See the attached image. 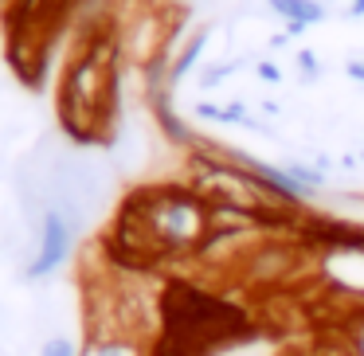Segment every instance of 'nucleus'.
I'll return each instance as SVG.
<instances>
[{
	"label": "nucleus",
	"mask_w": 364,
	"mask_h": 356,
	"mask_svg": "<svg viewBox=\"0 0 364 356\" xmlns=\"http://www.w3.org/2000/svg\"><path fill=\"white\" fill-rule=\"evenodd\" d=\"M118 24L110 16L87 20L82 48L75 51L59 82V126L71 141H110L114 106H118Z\"/></svg>",
	"instance_id": "nucleus-1"
},
{
	"label": "nucleus",
	"mask_w": 364,
	"mask_h": 356,
	"mask_svg": "<svg viewBox=\"0 0 364 356\" xmlns=\"http://www.w3.org/2000/svg\"><path fill=\"white\" fill-rule=\"evenodd\" d=\"M129 200L145 215L165 259L200 254V247L212 235V204L192 184H149V188H134Z\"/></svg>",
	"instance_id": "nucleus-2"
},
{
	"label": "nucleus",
	"mask_w": 364,
	"mask_h": 356,
	"mask_svg": "<svg viewBox=\"0 0 364 356\" xmlns=\"http://www.w3.org/2000/svg\"><path fill=\"white\" fill-rule=\"evenodd\" d=\"M71 251H75V223H71V215H67L63 207H48L43 220H40V251H36V259L24 266V278L28 282H43V278H51L67 259H71Z\"/></svg>",
	"instance_id": "nucleus-3"
},
{
	"label": "nucleus",
	"mask_w": 364,
	"mask_h": 356,
	"mask_svg": "<svg viewBox=\"0 0 364 356\" xmlns=\"http://www.w3.org/2000/svg\"><path fill=\"white\" fill-rule=\"evenodd\" d=\"M149 98V110L153 118H157V129L168 137L173 145H181V149H192V145L200 141L196 129H188V122L181 118V114L173 110V90H157V95H145Z\"/></svg>",
	"instance_id": "nucleus-4"
},
{
	"label": "nucleus",
	"mask_w": 364,
	"mask_h": 356,
	"mask_svg": "<svg viewBox=\"0 0 364 356\" xmlns=\"http://www.w3.org/2000/svg\"><path fill=\"white\" fill-rule=\"evenodd\" d=\"M208 40H212V28H196V32L184 40V48L173 55V67H168V87L184 82L192 71H196L200 59H204V51H208Z\"/></svg>",
	"instance_id": "nucleus-5"
},
{
	"label": "nucleus",
	"mask_w": 364,
	"mask_h": 356,
	"mask_svg": "<svg viewBox=\"0 0 364 356\" xmlns=\"http://www.w3.org/2000/svg\"><path fill=\"white\" fill-rule=\"evenodd\" d=\"M267 4L274 16H282L286 24H298V28H314L329 16V9L321 0H267Z\"/></svg>",
	"instance_id": "nucleus-6"
},
{
	"label": "nucleus",
	"mask_w": 364,
	"mask_h": 356,
	"mask_svg": "<svg viewBox=\"0 0 364 356\" xmlns=\"http://www.w3.org/2000/svg\"><path fill=\"white\" fill-rule=\"evenodd\" d=\"M196 118L204 122H220V126H247V129H262L259 122L247 114L243 102H228V106H215V102H196Z\"/></svg>",
	"instance_id": "nucleus-7"
},
{
	"label": "nucleus",
	"mask_w": 364,
	"mask_h": 356,
	"mask_svg": "<svg viewBox=\"0 0 364 356\" xmlns=\"http://www.w3.org/2000/svg\"><path fill=\"white\" fill-rule=\"evenodd\" d=\"M82 356H145L137 337H87Z\"/></svg>",
	"instance_id": "nucleus-8"
},
{
	"label": "nucleus",
	"mask_w": 364,
	"mask_h": 356,
	"mask_svg": "<svg viewBox=\"0 0 364 356\" xmlns=\"http://www.w3.org/2000/svg\"><path fill=\"white\" fill-rule=\"evenodd\" d=\"M40 356H82V345L75 337H67V333H51L40 345Z\"/></svg>",
	"instance_id": "nucleus-9"
},
{
	"label": "nucleus",
	"mask_w": 364,
	"mask_h": 356,
	"mask_svg": "<svg viewBox=\"0 0 364 356\" xmlns=\"http://www.w3.org/2000/svg\"><path fill=\"white\" fill-rule=\"evenodd\" d=\"M345 348L348 356H364V309L345 321Z\"/></svg>",
	"instance_id": "nucleus-10"
},
{
	"label": "nucleus",
	"mask_w": 364,
	"mask_h": 356,
	"mask_svg": "<svg viewBox=\"0 0 364 356\" xmlns=\"http://www.w3.org/2000/svg\"><path fill=\"white\" fill-rule=\"evenodd\" d=\"M294 63H298V71H301L306 82H314L317 75H321V59H317V51H309V48H301L298 55H294Z\"/></svg>",
	"instance_id": "nucleus-11"
},
{
	"label": "nucleus",
	"mask_w": 364,
	"mask_h": 356,
	"mask_svg": "<svg viewBox=\"0 0 364 356\" xmlns=\"http://www.w3.org/2000/svg\"><path fill=\"white\" fill-rule=\"evenodd\" d=\"M235 71H239V63H215L212 71H204V75H200V87H204V90H215L223 79H231Z\"/></svg>",
	"instance_id": "nucleus-12"
},
{
	"label": "nucleus",
	"mask_w": 364,
	"mask_h": 356,
	"mask_svg": "<svg viewBox=\"0 0 364 356\" xmlns=\"http://www.w3.org/2000/svg\"><path fill=\"white\" fill-rule=\"evenodd\" d=\"M255 75H259L262 82H282V71H278V63H270V59H262V63L255 67Z\"/></svg>",
	"instance_id": "nucleus-13"
},
{
	"label": "nucleus",
	"mask_w": 364,
	"mask_h": 356,
	"mask_svg": "<svg viewBox=\"0 0 364 356\" xmlns=\"http://www.w3.org/2000/svg\"><path fill=\"white\" fill-rule=\"evenodd\" d=\"M345 75H348L353 82H364V59H348V63H345Z\"/></svg>",
	"instance_id": "nucleus-14"
},
{
	"label": "nucleus",
	"mask_w": 364,
	"mask_h": 356,
	"mask_svg": "<svg viewBox=\"0 0 364 356\" xmlns=\"http://www.w3.org/2000/svg\"><path fill=\"white\" fill-rule=\"evenodd\" d=\"M345 16L348 20H360L364 16V0H345Z\"/></svg>",
	"instance_id": "nucleus-15"
},
{
	"label": "nucleus",
	"mask_w": 364,
	"mask_h": 356,
	"mask_svg": "<svg viewBox=\"0 0 364 356\" xmlns=\"http://www.w3.org/2000/svg\"><path fill=\"white\" fill-rule=\"evenodd\" d=\"M360 161H364V153H360Z\"/></svg>",
	"instance_id": "nucleus-16"
}]
</instances>
